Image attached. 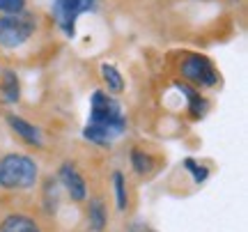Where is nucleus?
Segmentation results:
<instances>
[{"mask_svg": "<svg viewBox=\"0 0 248 232\" xmlns=\"http://www.w3.org/2000/svg\"><path fill=\"white\" fill-rule=\"evenodd\" d=\"M126 131V117L122 108L108 92L97 90L90 99V122L83 129V136L97 145H110Z\"/></svg>", "mask_w": 248, "mask_h": 232, "instance_id": "1", "label": "nucleus"}, {"mask_svg": "<svg viewBox=\"0 0 248 232\" xmlns=\"http://www.w3.org/2000/svg\"><path fill=\"white\" fill-rule=\"evenodd\" d=\"M39 177L37 163L26 154H5L0 156V186L2 188H30Z\"/></svg>", "mask_w": 248, "mask_h": 232, "instance_id": "2", "label": "nucleus"}, {"mask_svg": "<svg viewBox=\"0 0 248 232\" xmlns=\"http://www.w3.org/2000/svg\"><path fill=\"white\" fill-rule=\"evenodd\" d=\"M37 21L30 14H5L0 16V46L2 48H18L35 35Z\"/></svg>", "mask_w": 248, "mask_h": 232, "instance_id": "3", "label": "nucleus"}, {"mask_svg": "<svg viewBox=\"0 0 248 232\" xmlns=\"http://www.w3.org/2000/svg\"><path fill=\"white\" fill-rule=\"evenodd\" d=\"M99 0H53L51 14H53L55 26L60 28L67 37L76 35V21L80 14L97 9Z\"/></svg>", "mask_w": 248, "mask_h": 232, "instance_id": "4", "label": "nucleus"}, {"mask_svg": "<svg viewBox=\"0 0 248 232\" xmlns=\"http://www.w3.org/2000/svg\"><path fill=\"white\" fill-rule=\"evenodd\" d=\"M179 69H182V76L198 88H214L218 83V72L202 55H186Z\"/></svg>", "mask_w": 248, "mask_h": 232, "instance_id": "5", "label": "nucleus"}, {"mask_svg": "<svg viewBox=\"0 0 248 232\" xmlns=\"http://www.w3.org/2000/svg\"><path fill=\"white\" fill-rule=\"evenodd\" d=\"M60 182L64 191L69 193V198L74 202H83L88 198V186H85V179L80 177V172L76 170V166L71 163H62L60 166Z\"/></svg>", "mask_w": 248, "mask_h": 232, "instance_id": "6", "label": "nucleus"}, {"mask_svg": "<svg viewBox=\"0 0 248 232\" xmlns=\"http://www.w3.org/2000/svg\"><path fill=\"white\" fill-rule=\"evenodd\" d=\"M7 124L16 131V136L21 140H26L28 145H35V147H42L44 145V138H42V131L37 129L35 124L26 122L23 117L18 115H7Z\"/></svg>", "mask_w": 248, "mask_h": 232, "instance_id": "7", "label": "nucleus"}, {"mask_svg": "<svg viewBox=\"0 0 248 232\" xmlns=\"http://www.w3.org/2000/svg\"><path fill=\"white\" fill-rule=\"evenodd\" d=\"M0 232H42L39 225L23 214H12L0 223Z\"/></svg>", "mask_w": 248, "mask_h": 232, "instance_id": "8", "label": "nucleus"}, {"mask_svg": "<svg viewBox=\"0 0 248 232\" xmlns=\"http://www.w3.org/2000/svg\"><path fill=\"white\" fill-rule=\"evenodd\" d=\"M0 92H2L5 101H9V104H16L18 97H21V85H18V76L12 72V69L2 72V80H0Z\"/></svg>", "mask_w": 248, "mask_h": 232, "instance_id": "9", "label": "nucleus"}, {"mask_svg": "<svg viewBox=\"0 0 248 232\" xmlns=\"http://www.w3.org/2000/svg\"><path fill=\"white\" fill-rule=\"evenodd\" d=\"M177 88L188 94V113H191V117H193V120H200V117L207 113V101H204V97H200V92H195L193 88H188L186 83H177Z\"/></svg>", "mask_w": 248, "mask_h": 232, "instance_id": "10", "label": "nucleus"}, {"mask_svg": "<svg viewBox=\"0 0 248 232\" xmlns=\"http://www.w3.org/2000/svg\"><path fill=\"white\" fill-rule=\"evenodd\" d=\"M101 76H104V80H106L108 92H115V94H120V92L124 90V78H122V74L117 72L113 64H108V62L101 64Z\"/></svg>", "mask_w": 248, "mask_h": 232, "instance_id": "11", "label": "nucleus"}, {"mask_svg": "<svg viewBox=\"0 0 248 232\" xmlns=\"http://www.w3.org/2000/svg\"><path fill=\"white\" fill-rule=\"evenodd\" d=\"M90 228L94 232H101L104 228H106V209H104V202L101 200H90Z\"/></svg>", "mask_w": 248, "mask_h": 232, "instance_id": "12", "label": "nucleus"}, {"mask_svg": "<svg viewBox=\"0 0 248 232\" xmlns=\"http://www.w3.org/2000/svg\"><path fill=\"white\" fill-rule=\"evenodd\" d=\"M131 163H133V170L138 175H150L154 170V159L150 154H145L142 150H133L131 152Z\"/></svg>", "mask_w": 248, "mask_h": 232, "instance_id": "13", "label": "nucleus"}, {"mask_svg": "<svg viewBox=\"0 0 248 232\" xmlns=\"http://www.w3.org/2000/svg\"><path fill=\"white\" fill-rule=\"evenodd\" d=\"M113 184H115V196H117V209L124 212L126 209V182H124L122 172L113 175Z\"/></svg>", "mask_w": 248, "mask_h": 232, "instance_id": "14", "label": "nucleus"}, {"mask_svg": "<svg viewBox=\"0 0 248 232\" xmlns=\"http://www.w3.org/2000/svg\"><path fill=\"white\" fill-rule=\"evenodd\" d=\"M0 12L2 14H21V12H26V0H0Z\"/></svg>", "mask_w": 248, "mask_h": 232, "instance_id": "15", "label": "nucleus"}, {"mask_svg": "<svg viewBox=\"0 0 248 232\" xmlns=\"http://www.w3.org/2000/svg\"><path fill=\"white\" fill-rule=\"evenodd\" d=\"M184 166H186L188 170H193V179L198 182V184H200V182H204V179H207V175H209V170L204 168V166H195L193 159H186Z\"/></svg>", "mask_w": 248, "mask_h": 232, "instance_id": "16", "label": "nucleus"}]
</instances>
